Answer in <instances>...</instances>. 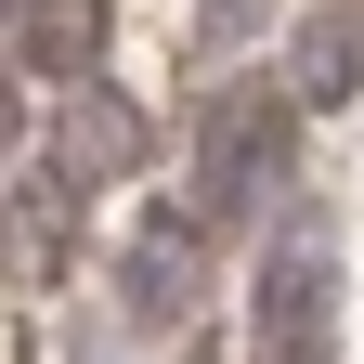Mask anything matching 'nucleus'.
Masks as SVG:
<instances>
[{
  "mask_svg": "<svg viewBox=\"0 0 364 364\" xmlns=\"http://www.w3.org/2000/svg\"><path fill=\"white\" fill-rule=\"evenodd\" d=\"M273 156H287V105L235 91V105L208 117V156H196V221H208V208H247L260 182H273Z\"/></svg>",
  "mask_w": 364,
  "mask_h": 364,
  "instance_id": "2",
  "label": "nucleus"
},
{
  "mask_svg": "<svg viewBox=\"0 0 364 364\" xmlns=\"http://www.w3.org/2000/svg\"><path fill=\"white\" fill-rule=\"evenodd\" d=\"M26 14H39V0H0V53H14V39H26Z\"/></svg>",
  "mask_w": 364,
  "mask_h": 364,
  "instance_id": "5",
  "label": "nucleus"
},
{
  "mask_svg": "<svg viewBox=\"0 0 364 364\" xmlns=\"http://www.w3.org/2000/svg\"><path fill=\"white\" fill-rule=\"evenodd\" d=\"M326 338H338L326 247H312V235H287V247L260 260V364H326Z\"/></svg>",
  "mask_w": 364,
  "mask_h": 364,
  "instance_id": "1",
  "label": "nucleus"
},
{
  "mask_svg": "<svg viewBox=\"0 0 364 364\" xmlns=\"http://www.w3.org/2000/svg\"><path fill=\"white\" fill-rule=\"evenodd\" d=\"M299 91H312V105L351 91V26H312V39H299Z\"/></svg>",
  "mask_w": 364,
  "mask_h": 364,
  "instance_id": "4",
  "label": "nucleus"
},
{
  "mask_svg": "<svg viewBox=\"0 0 364 364\" xmlns=\"http://www.w3.org/2000/svg\"><path fill=\"white\" fill-rule=\"evenodd\" d=\"M208 221L196 208H144V235H130V312H169V273H196Z\"/></svg>",
  "mask_w": 364,
  "mask_h": 364,
  "instance_id": "3",
  "label": "nucleus"
}]
</instances>
